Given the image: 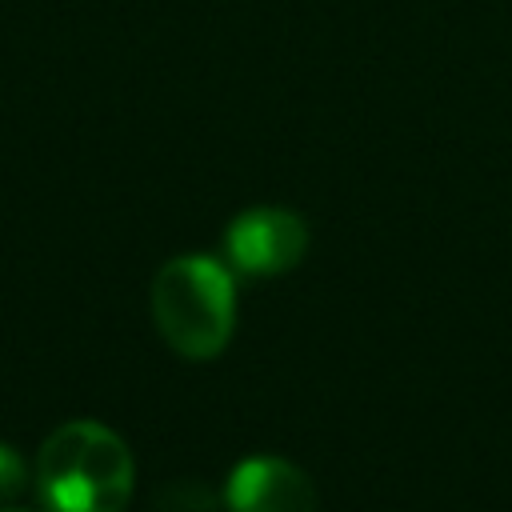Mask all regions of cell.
Returning a JSON list of instances; mask_svg holds the SVG:
<instances>
[{"instance_id": "obj_1", "label": "cell", "mask_w": 512, "mask_h": 512, "mask_svg": "<svg viewBox=\"0 0 512 512\" xmlns=\"http://www.w3.org/2000/svg\"><path fill=\"white\" fill-rule=\"evenodd\" d=\"M132 480L128 444L96 420L60 424L36 456V492L48 512H124Z\"/></svg>"}, {"instance_id": "obj_2", "label": "cell", "mask_w": 512, "mask_h": 512, "mask_svg": "<svg viewBox=\"0 0 512 512\" xmlns=\"http://www.w3.org/2000/svg\"><path fill=\"white\" fill-rule=\"evenodd\" d=\"M152 320L172 352L212 360L224 352L236 324L232 272L204 252L168 260L152 280Z\"/></svg>"}, {"instance_id": "obj_3", "label": "cell", "mask_w": 512, "mask_h": 512, "mask_svg": "<svg viewBox=\"0 0 512 512\" xmlns=\"http://www.w3.org/2000/svg\"><path fill=\"white\" fill-rule=\"evenodd\" d=\"M228 260L252 276H276L304 260L308 224L288 208H248L224 232Z\"/></svg>"}, {"instance_id": "obj_4", "label": "cell", "mask_w": 512, "mask_h": 512, "mask_svg": "<svg viewBox=\"0 0 512 512\" xmlns=\"http://www.w3.org/2000/svg\"><path fill=\"white\" fill-rule=\"evenodd\" d=\"M228 512H316V484L280 456H248L224 484Z\"/></svg>"}, {"instance_id": "obj_5", "label": "cell", "mask_w": 512, "mask_h": 512, "mask_svg": "<svg viewBox=\"0 0 512 512\" xmlns=\"http://www.w3.org/2000/svg\"><path fill=\"white\" fill-rule=\"evenodd\" d=\"M160 512H212V492L200 484V480H176L164 488Z\"/></svg>"}, {"instance_id": "obj_6", "label": "cell", "mask_w": 512, "mask_h": 512, "mask_svg": "<svg viewBox=\"0 0 512 512\" xmlns=\"http://www.w3.org/2000/svg\"><path fill=\"white\" fill-rule=\"evenodd\" d=\"M24 488V460L16 456V448H8L0 440V500L4 496H16Z\"/></svg>"}, {"instance_id": "obj_7", "label": "cell", "mask_w": 512, "mask_h": 512, "mask_svg": "<svg viewBox=\"0 0 512 512\" xmlns=\"http://www.w3.org/2000/svg\"><path fill=\"white\" fill-rule=\"evenodd\" d=\"M0 512H20V508H0Z\"/></svg>"}]
</instances>
